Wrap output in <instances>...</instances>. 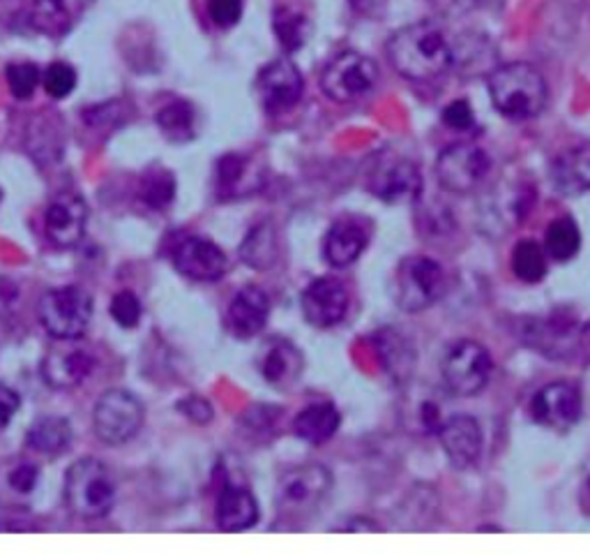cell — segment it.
<instances>
[{"instance_id": "14", "label": "cell", "mask_w": 590, "mask_h": 557, "mask_svg": "<svg viewBox=\"0 0 590 557\" xmlns=\"http://www.w3.org/2000/svg\"><path fill=\"white\" fill-rule=\"evenodd\" d=\"M530 414L546 428L565 431L581 416V393L569 382H554L540 389L530 402Z\"/></svg>"}, {"instance_id": "39", "label": "cell", "mask_w": 590, "mask_h": 557, "mask_svg": "<svg viewBox=\"0 0 590 557\" xmlns=\"http://www.w3.org/2000/svg\"><path fill=\"white\" fill-rule=\"evenodd\" d=\"M443 123L452 130H459V132H466L476 125V113H474V107H470L466 100H455L450 102L445 109H443Z\"/></svg>"}, {"instance_id": "15", "label": "cell", "mask_w": 590, "mask_h": 557, "mask_svg": "<svg viewBox=\"0 0 590 557\" xmlns=\"http://www.w3.org/2000/svg\"><path fill=\"white\" fill-rule=\"evenodd\" d=\"M369 190L373 197L383 199L385 204H402V202L418 199L422 190L420 169L404 158L383 160L371 171Z\"/></svg>"}, {"instance_id": "5", "label": "cell", "mask_w": 590, "mask_h": 557, "mask_svg": "<svg viewBox=\"0 0 590 557\" xmlns=\"http://www.w3.org/2000/svg\"><path fill=\"white\" fill-rule=\"evenodd\" d=\"M142 400L125 389H109L95 402L93 428L109 447H121L134 439L144 426Z\"/></svg>"}, {"instance_id": "31", "label": "cell", "mask_w": 590, "mask_h": 557, "mask_svg": "<svg viewBox=\"0 0 590 557\" xmlns=\"http://www.w3.org/2000/svg\"><path fill=\"white\" fill-rule=\"evenodd\" d=\"M175 197V179L164 167H150L139 181V199L155 210H164Z\"/></svg>"}, {"instance_id": "6", "label": "cell", "mask_w": 590, "mask_h": 557, "mask_svg": "<svg viewBox=\"0 0 590 557\" xmlns=\"http://www.w3.org/2000/svg\"><path fill=\"white\" fill-rule=\"evenodd\" d=\"M397 303L406 313H420L439 303L447 290L443 266L425 255L406 257L397 268Z\"/></svg>"}, {"instance_id": "27", "label": "cell", "mask_w": 590, "mask_h": 557, "mask_svg": "<svg viewBox=\"0 0 590 557\" xmlns=\"http://www.w3.org/2000/svg\"><path fill=\"white\" fill-rule=\"evenodd\" d=\"M39 476H42V470L28 458L3 460L0 463V493H8L14 499H26L37 491Z\"/></svg>"}, {"instance_id": "18", "label": "cell", "mask_w": 590, "mask_h": 557, "mask_svg": "<svg viewBox=\"0 0 590 557\" xmlns=\"http://www.w3.org/2000/svg\"><path fill=\"white\" fill-rule=\"evenodd\" d=\"M439 437L450 465L468 470L478 463L482 453V428L478 419L468 414H455L439 426Z\"/></svg>"}, {"instance_id": "4", "label": "cell", "mask_w": 590, "mask_h": 557, "mask_svg": "<svg viewBox=\"0 0 590 557\" xmlns=\"http://www.w3.org/2000/svg\"><path fill=\"white\" fill-rule=\"evenodd\" d=\"M37 317L51 338L78 340L90 324L93 299L84 287H58V290H49L39 299Z\"/></svg>"}, {"instance_id": "7", "label": "cell", "mask_w": 590, "mask_h": 557, "mask_svg": "<svg viewBox=\"0 0 590 557\" xmlns=\"http://www.w3.org/2000/svg\"><path fill=\"white\" fill-rule=\"evenodd\" d=\"M379 65L358 51L340 53L321 74V88L334 102H358L377 88Z\"/></svg>"}, {"instance_id": "40", "label": "cell", "mask_w": 590, "mask_h": 557, "mask_svg": "<svg viewBox=\"0 0 590 557\" xmlns=\"http://www.w3.org/2000/svg\"><path fill=\"white\" fill-rule=\"evenodd\" d=\"M19 408H22V398H19V393L10 389L8 384H0V433H5V428L12 424Z\"/></svg>"}, {"instance_id": "13", "label": "cell", "mask_w": 590, "mask_h": 557, "mask_svg": "<svg viewBox=\"0 0 590 557\" xmlns=\"http://www.w3.org/2000/svg\"><path fill=\"white\" fill-rule=\"evenodd\" d=\"M171 257L183 276L199 282L220 280L229 268L224 250L206 237H185L175 243Z\"/></svg>"}, {"instance_id": "34", "label": "cell", "mask_w": 590, "mask_h": 557, "mask_svg": "<svg viewBox=\"0 0 590 557\" xmlns=\"http://www.w3.org/2000/svg\"><path fill=\"white\" fill-rule=\"evenodd\" d=\"M5 74L8 86L16 100H30L39 82H42V72H39V68L33 63H12L8 65Z\"/></svg>"}, {"instance_id": "10", "label": "cell", "mask_w": 590, "mask_h": 557, "mask_svg": "<svg viewBox=\"0 0 590 557\" xmlns=\"http://www.w3.org/2000/svg\"><path fill=\"white\" fill-rule=\"evenodd\" d=\"M491 160L476 144L447 146L437 160V177L441 185L457 195L476 190L489 174Z\"/></svg>"}, {"instance_id": "16", "label": "cell", "mask_w": 590, "mask_h": 557, "mask_svg": "<svg viewBox=\"0 0 590 557\" xmlns=\"http://www.w3.org/2000/svg\"><path fill=\"white\" fill-rule=\"evenodd\" d=\"M257 88L261 105L268 113H284L300 100L303 74L286 59L274 61L261 70Z\"/></svg>"}, {"instance_id": "36", "label": "cell", "mask_w": 590, "mask_h": 557, "mask_svg": "<svg viewBox=\"0 0 590 557\" xmlns=\"http://www.w3.org/2000/svg\"><path fill=\"white\" fill-rule=\"evenodd\" d=\"M247 167H249L247 158L235 156V153H231V156H224L220 160V165H218V185H220L222 195H238L241 183L247 177Z\"/></svg>"}, {"instance_id": "8", "label": "cell", "mask_w": 590, "mask_h": 557, "mask_svg": "<svg viewBox=\"0 0 590 557\" xmlns=\"http://www.w3.org/2000/svg\"><path fill=\"white\" fill-rule=\"evenodd\" d=\"M491 375V356L476 340L457 342L445 354L443 361V379L447 389L457 396H476L480 393Z\"/></svg>"}, {"instance_id": "24", "label": "cell", "mask_w": 590, "mask_h": 557, "mask_svg": "<svg viewBox=\"0 0 590 557\" xmlns=\"http://www.w3.org/2000/svg\"><path fill=\"white\" fill-rule=\"evenodd\" d=\"M340 412L332 402H314L307 410L295 416L293 431L309 445H325L340 428Z\"/></svg>"}, {"instance_id": "37", "label": "cell", "mask_w": 590, "mask_h": 557, "mask_svg": "<svg viewBox=\"0 0 590 557\" xmlns=\"http://www.w3.org/2000/svg\"><path fill=\"white\" fill-rule=\"evenodd\" d=\"M109 313L118 324L123 326V329H134V326L142 322V301L136 299V294L130 290L118 292L111 299Z\"/></svg>"}, {"instance_id": "30", "label": "cell", "mask_w": 590, "mask_h": 557, "mask_svg": "<svg viewBox=\"0 0 590 557\" xmlns=\"http://www.w3.org/2000/svg\"><path fill=\"white\" fill-rule=\"evenodd\" d=\"M194 107L185 100H173L157 111V125L171 142H189L194 137Z\"/></svg>"}, {"instance_id": "38", "label": "cell", "mask_w": 590, "mask_h": 557, "mask_svg": "<svg viewBox=\"0 0 590 557\" xmlns=\"http://www.w3.org/2000/svg\"><path fill=\"white\" fill-rule=\"evenodd\" d=\"M208 14L214 26L231 28L241 22L243 0H208Z\"/></svg>"}, {"instance_id": "9", "label": "cell", "mask_w": 590, "mask_h": 557, "mask_svg": "<svg viewBox=\"0 0 590 557\" xmlns=\"http://www.w3.org/2000/svg\"><path fill=\"white\" fill-rule=\"evenodd\" d=\"M332 488V474L323 465L291 468L278 484V505L284 513H309Z\"/></svg>"}, {"instance_id": "26", "label": "cell", "mask_w": 590, "mask_h": 557, "mask_svg": "<svg viewBox=\"0 0 590 557\" xmlns=\"http://www.w3.org/2000/svg\"><path fill=\"white\" fill-rule=\"evenodd\" d=\"M300 371H303V356L298 350L291 348V344L286 342L272 344L261 361V373L272 387H288V384L298 379Z\"/></svg>"}, {"instance_id": "42", "label": "cell", "mask_w": 590, "mask_h": 557, "mask_svg": "<svg viewBox=\"0 0 590 557\" xmlns=\"http://www.w3.org/2000/svg\"><path fill=\"white\" fill-rule=\"evenodd\" d=\"M583 334H586V338H590V322L586 324V329H583Z\"/></svg>"}, {"instance_id": "29", "label": "cell", "mask_w": 590, "mask_h": 557, "mask_svg": "<svg viewBox=\"0 0 590 557\" xmlns=\"http://www.w3.org/2000/svg\"><path fill=\"white\" fill-rule=\"evenodd\" d=\"M241 257L247 266L259 268V271L270 268L278 259V234H274V229L270 225L254 227L241 247Z\"/></svg>"}, {"instance_id": "22", "label": "cell", "mask_w": 590, "mask_h": 557, "mask_svg": "<svg viewBox=\"0 0 590 557\" xmlns=\"http://www.w3.org/2000/svg\"><path fill=\"white\" fill-rule=\"evenodd\" d=\"M552 181L561 195L567 197L590 192V144L563 150L552 165Z\"/></svg>"}, {"instance_id": "19", "label": "cell", "mask_w": 590, "mask_h": 557, "mask_svg": "<svg viewBox=\"0 0 590 557\" xmlns=\"http://www.w3.org/2000/svg\"><path fill=\"white\" fill-rule=\"evenodd\" d=\"M268 315H270L268 294L257 284H247L235 294V299L229 305L226 329L235 338L249 340L266 329Z\"/></svg>"}, {"instance_id": "25", "label": "cell", "mask_w": 590, "mask_h": 557, "mask_svg": "<svg viewBox=\"0 0 590 557\" xmlns=\"http://www.w3.org/2000/svg\"><path fill=\"white\" fill-rule=\"evenodd\" d=\"M72 428L63 416H42L37 419L28 431L26 445L42 456H61L70 449Z\"/></svg>"}, {"instance_id": "2", "label": "cell", "mask_w": 590, "mask_h": 557, "mask_svg": "<svg viewBox=\"0 0 590 557\" xmlns=\"http://www.w3.org/2000/svg\"><path fill=\"white\" fill-rule=\"evenodd\" d=\"M491 102L509 121L536 119L546 105L542 74L528 63H509L489 76Z\"/></svg>"}, {"instance_id": "43", "label": "cell", "mask_w": 590, "mask_h": 557, "mask_svg": "<svg viewBox=\"0 0 590 557\" xmlns=\"http://www.w3.org/2000/svg\"><path fill=\"white\" fill-rule=\"evenodd\" d=\"M0 199H3V192H0Z\"/></svg>"}, {"instance_id": "17", "label": "cell", "mask_w": 590, "mask_h": 557, "mask_svg": "<svg viewBox=\"0 0 590 557\" xmlns=\"http://www.w3.org/2000/svg\"><path fill=\"white\" fill-rule=\"evenodd\" d=\"M348 290L337 278H319L314 280L303 292V313L309 324L328 329V326L340 324L348 313Z\"/></svg>"}, {"instance_id": "1", "label": "cell", "mask_w": 590, "mask_h": 557, "mask_svg": "<svg viewBox=\"0 0 590 557\" xmlns=\"http://www.w3.org/2000/svg\"><path fill=\"white\" fill-rule=\"evenodd\" d=\"M388 59L406 80L431 82L450 68L452 49L437 24L420 22L390 37Z\"/></svg>"}, {"instance_id": "11", "label": "cell", "mask_w": 590, "mask_h": 557, "mask_svg": "<svg viewBox=\"0 0 590 557\" xmlns=\"http://www.w3.org/2000/svg\"><path fill=\"white\" fill-rule=\"evenodd\" d=\"M95 356L76 340H58L42 361V377L51 389L72 391L93 375Z\"/></svg>"}, {"instance_id": "23", "label": "cell", "mask_w": 590, "mask_h": 557, "mask_svg": "<svg viewBox=\"0 0 590 557\" xmlns=\"http://www.w3.org/2000/svg\"><path fill=\"white\" fill-rule=\"evenodd\" d=\"M214 518L224 532H245L257 525L259 505L247 488L226 484L218 497Z\"/></svg>"}, {"instance_id": "33", "label": "cell", "mask_w": 590, "mask_h": 557, "mask_svg": "<svg viewBox=\"0 0 590 557\" xmlns=\"http://www.w3.org/2000/svg\"><path fill=\"white\" fill-rule=\"evenodd\" d=\"M546 250L538 241H519L513 250V271L519 280L536 284L546 276Z\"/></svg>"}, {"instance_id": "20", "label": "cell", "mask_w": 590, "mask_h": 557, "mask_svg": "<svg viewBox=\"0 0 590 557\" xmlns=\"http://www.w3.org/2000/svg\"><path fill=\"white\" fill-rule=\"evenodd\" d=\"M369 237H371V229L360 218L346 216V218L334 220L323 241V255L328 264L337 268L351 266L365 253Z\"/></svg>"}, {"instance_id": "28", "label": "cell", "mask_w": 590, "mask_h": 557, "mask_svg": "<svg viewBox=\"0 0 590 557\" xmlns=\"http://www.w3.org/2000/svg\"><path fill=\"white\" fill-rule=\"evenodd\" d=\"M581 247V232L573 218H556L546 227L544 250L546 257L556 262H569Z\"/></svg>"}, {"instance_id": "12", "label": "cell", "mask_w": 590, "mask_h": 557, "mask_svg": "<svg viewBox=\"0 0 590 557\" xmlns=\"http://www.w3.org/2000/svg\"><path fill=\"white\" fill-rule=\"evenodd\" d=\"M88 206L78 192L65 190L51 199L45 216V234L61 250L74 247L86 234Z\"/></svg>"}, {"instance_id": "41", "label": "cell", "mask_w": 590, "mask_h": 557, "mask_svg": "<svg viewBox=\"0 0 590 557\" xmlns=\"http://www.w3.org/2000/svg\"><path fill=\"white\" fill-rule=\"evenodd\" d=\"M181 412L192 419L194 424H208V421L212 419V410H210V402L204 400V398H187L181 402Z\"/></svg>"}, {"instance_id": "3", "label": "cell", "mask_w": 590, "mask_h": 557, "mask_svg": "<svg viewBox=\"0 0 590 557\" xmlns=\"http://www.w3.org/2000/svg\"><path fill=\"white\" fill-rule=\"evenodd\" d=\"M67 509L84 521H102L115 505V482L97 458H82L65 474Z\"/></svg>"}, {"instance_id": "35", "label": "cell", "mask_w": 590, "mask_h": 557, "mask_svg": "<svg viewBox=\"0 0 590 557\" xmlns=\"http://www.w3.org/2000/svg\"><path fill=\"white\" fill-rule=\"evenodd\" d=\"M45 90L53 100H65L76 88V70L67 63H51L42 74Z\"/></svg>"}, {"instance_id": "21", "label": "cell", "mask_w": 590, "mask_h": 557, "mask_svg": "<svg viewBox=\"0 0 590 557\" xmlns=\"http://www.w3.org/2000/svg\"><path fill=\"white\" fill-rule=\"evenodd\" d=\"M93 0H33L28 10V24L51 37L67 33L82 14L90 8Z\"/></svg>"}, {"instance_id": "32", "label": "cell", "mask_w": 590, "mask_h": 557, "mask_svg": "<svg viewBox=\"0 0 590 557\" xmlns=\"http://www.w3.org/2000/svg\"><path fill=\"white\" fill-rule=\"evenodd\" d=\"M274 24V35H278L280 45L284 47V51H298L309 37V22L307 16L293 8H278L272 16Z\"/></svg>"}]
</instances>
